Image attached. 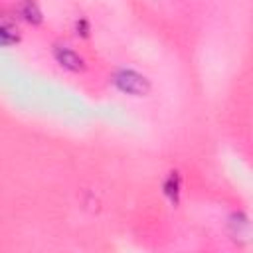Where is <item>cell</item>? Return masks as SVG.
I'll return each mask as SVG.
<instances>
[{
  "mask_svg": "<svg viewBox=\"0 0 253 253\" xmlns=\"http://www.w3.org/2000/svg\"><path fill=\"white\" fill-rule=\"evenodd\" d=\"M16 12L24 22H28L32 26H40L43 22V12H42L38 0H20L16 6Z\"/></svg>",
  "mask_w": 253,
  "mask_h": 253,
  "instance_id": "cell-3",
  "label": "cell"
},
{
  "mask_svg": "<svg viewBox=\"0 0 253 253\" xmlns=\"http://www.w3.org/2000/svg\"><path fill=\"white\" fill-rule=\"evenodd\" d=\"M111 81L121 93H126V95H132V97H144V95H148V91L152 87L150 79L144 73H140L132 67L115 69L113 75H111Z\"/></svg>",
  "mask_w": 253,
  "mask_h": 253,
  "instance_id": "cell-1",
  "label": "cell"
},
{
  "mask_svg": "<svg viewBox=\"0 0 253 253\" xmlns=\"http://www.w3.org/2000/svg\"><path fill=\"white\" fill-rule=\"evenodd\" d=\"M75 34H77V36H83V38L89 36V22H87L85 18H79V20L75 22Z\"/></svg>",
  "mask_w": 253,
  "mask_h": 253,
  "instance_id": "cell-7",
  "label": "cell"
},
{
  "mask_svg": "<svg viewBox=\"0 0 253 253\" xmlns=\"http://www.w3.org/2000/svg\"><path fill=\"white\" fill-rule=\"evenodd\" d=\"M18 42H20L18 30L6 22H0V47H10V45H16Z\"/></svg>",
  "mask_w": 253,
  "mask_h": 253,
  "instance_id": "cell-6",
  "label": "cell"
},
{
  "mask_svg": "<svg viewBox=\"0 0 253 253\" xmlns=\"http://www.w3.org/2000/svg\"><path fill=\"white\" fill-rule=\"evenodd\" d=\"M51 55H53V59H55V63L59 67H63V69H67L71 73H81L87 67L83 55L77 53L73 47H69L65 43H55L51 47Z\"/></svg>",
  "mask_w": 253,
  "mask_h": 253,
  "instance_id": "cell-2",
  "label": "cell"
},
{
  "mask_svg": "<svg viewBox=\"0 0 253 253\" xmlns=\"http://www.w3.org/2000/svg\"><path fill=\"white\" fill-rule=\"evenodd\" d=\"M180 188H182L180 174H178L176 170H172V172L166 176V180H164V184H162V190H164V196H166L174 206H176L178 200H180Z\"/></svg>",
  "mask_w": 253,
  "mask_h": 253,
  "instance_id": "cell-5",
  "label": "cell"
},
{
  "mask_svg": "<svg viewBox=\"0 0 253 253\" xmlns=\"http://www.w3.org/2000/svg\"><path fill=\"white\" fill-rule=\"evenodd\" d=\"M227 225H229L233 239H243V241L249 239V217L243 211H233L229 215Z\"/></svg>",
  "mask_w": 253,
  "mask_h": 253,
  "instance_id": "cell-4",
  "label": "cell"
}]
</instances>
